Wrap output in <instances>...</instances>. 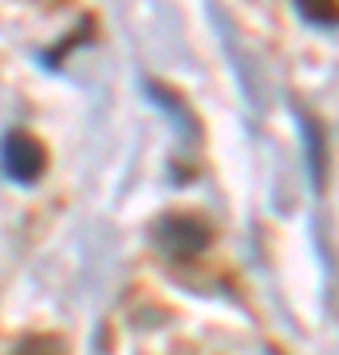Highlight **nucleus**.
Returning a JSON list of instances; mask_svg holds the SVG:
<instances>
[{
	"instance_id": "nucleus-1",
	"label": "nucleus",
	"mask_w": 339,
	"mask_h": 355,
	"mask_svg": "<svg viewBox=\"0 0 339 355\" xmlns=\"http://www.w3.org/2000/svg\"><path fill=\"white\" fill-rule=\"evenodd\" d=\"M154 249L166 257V261H198L209 245H214V225L201 214H162L150 229Z\"/></svg>"
},
{
	"instance_id": "nucleus-2",
	"label": "nucleus",
	"mask_w": 339,
	"mask_h": 355,
	"mask_svg": "<svg viewBox=\"0 0 339 355\" xmlns=\"http://www.w3.org/2000/svg\"><path fill=\"white\" fill-rule=\"evenodd\" d=\"M0 170H4V178H12L16 186H32L48 170L44 142L36 135H28V130H8L0 139Z\"/></svg>"
},
{
	"instance_id": "nucleus-3",
	"label": "nucleus",
	"mask_w": 339,
	"mask_h": 355,
	"mask_svg": "<svg viewBox=\"0 0 339 355\" xmlns=\"http://www.w3.org/2000/svg\"><path fill=\"white\" fill-rule=\"evenodd\" d=\"M296 4V12L308 20L312 28H324V32H331L339 20V0H292Z\"/></svg>"
},
{
	"instance_id": "nucleus-4",
	"label": "nucleus",
	"mask_w": 339,
	"mask_h": 355,
	"mask_svg": "<svg viewBox=\"0 0 339 355\" xmlns=\"http://www.w3.org/2000/svg\"><path fill=\"white\" fill-rule=\"evenodd\" d=\"M8 355H67V343H63V336H55V331H32V336H24Z\"/></svg>"
}]
</instances>
